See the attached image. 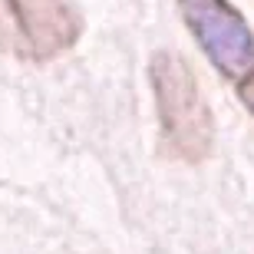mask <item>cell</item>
<instances>
[{"mask_svg": "<svg viewBox=\"0 0 254 254\" xmlns=\"http://www.w3.org/2000/svg\"><path fill=\"white\" fill-rule=\"evenodd\" d=\"M149 79L165 155L185 165L205 162L215 145V119L189 60L172 50H159L149 60Z\"/></svg>", "mask_w": 254, "mask_h": 254, "instance_id": "cell-1", "label": "cell"}, {"mask_svg": "<svg viewBox=\"0 0 254 254\" xmlns=\"http://www.w3.org/2000/svg\"><path fill=\"white\" fill-rule=\"evenodd\" d=\"M205 60L254 113V30L231 0H175Z\"/></svg>", "mask_w": 254, "mask_h": 254, "instance_id": "cell-2", "label": "cell"}, {"mask_svg": "<svg viewBox=\"0 0 254 254\" xmlns=\"http://www.w3.org/2000/svg\"><path fill=\"white\" fill-rule=\"evenodd\" d=\"M0 37L27 60H53L83 33V17L73 0H0Z\"/></svg>", "mask_w": 254, "mask_h": 254, "instance_id": "cell-3", "label": "cell"}]
</instances>
